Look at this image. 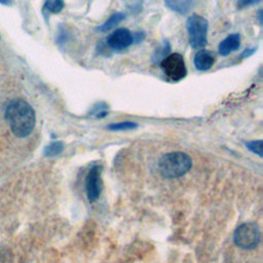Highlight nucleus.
<instances>
[{"label": "nucleus", "instance_id": "12", "mask_svg": "<svg viewBox=\"0 0 263 263\" xmlns=\"http://www.w3.org/2000/svg\"><path fill=\"white\" fill-rule=\"evenodd\" d=\"M170 51H171V45H170V42L167 40H164L163 43L161 44V46L159 48H157L153 55H152V62L154 64H160V62L166 57L170 54Z\"/></svg>", "mask_w": 263, "mask_h": 263}, {"label": "nucleus", "instance_id": "21", "mask_svg": "<svg viewBox=\"0 0 263 263\" xmlns=\"http://www.w3.org/2000/svg\"><path fill=\"white\" fill-rule=\"evenodd\" d=\"M0 3H3V4H8V0H0Z\"/></svg>", "mask_w": 263, "mask_h": 263}, {"label": "nucleus", "instance_id": "16", "mask_svg": "<svg viewBox=\"0 0 263 263\" xmlns=\"http://www.w3.org/2000/svg\"><path fill=\"white\" fill-rule=\"evenodd\" d=\"M247 148L252 151L253 153L259 155L260 157L263 155V142L262 140H256V141H251L246 143Z\"/></svg>", "mask_w": 263, "mask_h": 263}, {"label": "nucleus", "instance_id": "10", "mask_svg": "<svg viewBox=\"0 0 263 263\" xmlns=\"http://www.w3.org/2000/svg\"><path fill=\"white\" fill-rule=\"evenodd\" d=\"M194 0H164L165 5L181 14H185L190 10V8L193 5Z\"/></svg>", "mask_w": 263, "mask_h": 263}, {"label": "nucleus", "instance_id": "2", "mask_svg": "<svg viewBox=\"0 0 263 263\" xmlns=\"http://www.w3.org/2000/svg\"><path fill=\"white\" fill-rule=\"evenodd\" d=\"M192 166L191 157L184 152H170L161 156L158 161L160 174L167 179L184 176Z\"/></svg>", "mask_w": 263, "mask_h": 263}, {"label": "nucleus", "instance_id": "5", "mask_svg": "<svg viewBox=\"0 0 263 263\" xmlns=\"http://www.w3.org/2000/svg\"><path fill=\"white\" fill-rule=\"evenodd\" d=\"M160 66L164 74L174 81L183 79L187 74L185 61L180 53L174 52L166 55L161 62Z\"/></svg>", "mask_w": 263, "mask_h": 263}, {"label": "nucleus", "instance_id": "8", "mask_svg": "<svg viewBox=\"0 0 263 263\" xmlns=\"http://www.w3.org/2000/svg\"><path fill=\"white\" fill-rule=\"evenodd\" d=\"M239 46H240V36L238 33H234L227 36L225 39H223L220 42L218 50L221 55L226 57L231 52L237 50Z\"/></svg>", "mask_w": 263, "mask_h": 263}, {"label": "nucleus", "instance_id": "4", "mask_svg": "<svg viewBox=\"0 0 263 263\" xmlns=\"http://www.w3.org/2000/svg\"><path fill=\"white\" fill-rule=\"evenodd\" d=\"M261 233L260 229L255 223H243L239 225L233 234L234 243L245 250H251L258 246L260 242Z\"/></svg>", "mask_w": 263, "mask_h": 263}, {"label": "nucleus", "instance_id": "11", "mask_svg": "<svg viewBox=\"0 0 263 263\" xmlns=\"http://www.w3.org/2000/svg\"><path fill=\"white\" fill-rule=\"evenodd\" d=\"M124 20V13L122 12H116L114 14H112L103 25H101L100 27H98L99 31L102 32H106L111 30L112 28H114L115 26H117L120 22H122Z\"/></svg>", "mask_w": 263, "mask_h": 263}, {"label": "nucleus", "instance_id": "19", "mask_svg": "<svg viewBox=\"0 0 263 263\" xmlns=\"http://www.w3.org/2000/svg\"><path fill=\"white\" fill-rule=\"evenodd\" d=\"M255 51H256V47L245 49V50L242 51V53L240 54V58H249V57H250V55H252Z\"/></svg>", "mask_w": 263, "mask_h": 263}, {"label": "nucleus", "instance_id": "14", "mask_svg": "<svg viewBox=\"0 0 263 263\" xmlns=\"http://www.w3.org/2000/svg\"><path fill=\"white\" fill-rule=\"evenodd\" d=\"M63 150H64V144L60 141H57V142H53V143L49 144L45 148L44 154L48 157H52V156L59 155Z\"/></svg>", "mask_w": 263, "mask_h": 263}, {"label": "nucleus", "instance_id": "1", "mask_svg": "<svg viewBox=\"0 0 263 263\" xmlns=\"http://www.w3.org/2000/svg\"><path fill=\"white\" fill-rule=\"evenodd\" d=\"M5 119L12 134L18 138L28 137L36 123L34 109L22 99H15L8 103L5 109Z\"/></svg>", "mask_w": 263, "mask_h": 263}, {"label": "nucleus", "instance_id": "3", "mask_svg": "<svg viewBox=\"0 0 263 263\" xmlns=\"http://www.w3.org/2000/svg\"><path fill=\"white\" fill-rule=\"evenodd\" d=\"M189 44L192 48L199 49L208 42V21L198 14L190 15L186 21Z\"/></svg>", "mask_w": 263, "mask_h": 263}, {"label": "nucleus", "instance_id": "20", "mask_svg": "<svg viewBox=\"0 0 263 263\" xmlns=\"http://www.w3.org/2000/svg\"><path fill=\"white\" fill-rule=\"evenodd\" d=\"M258 18H259V23L262 24V10L261 9L258 11Z\"/></svg>", "mask_w": 263, "mask_h": 263}, {"label": "nucleus", "instance_id": "13", "mask_svg": "<svg viewBox=\"0 0 263 263\" xmlns=\"http://www.w3.org/2000/svg\"><path fill=\"white\" fill-rule=\"evenodd\" d=\"M64 6H65L64 0H46L44 3V8L51 13L61 12Z\"/></svg>", "mask_w": 263, "mask_h": 263}, {"label": "nucleus", "instance_id": "7", "mask_svg": "<svg viewBox=\"0 0 263 263\" xmlns=\"http://www.w3.org/2000/svg\"><path fill=\"white\" fill-rule=\"evenodd\" d=\"M133 34L125 28H119L109 35L107 43L109 47L115 50H121L133 43Z\"/></svg>", "mask_w": 263, "mask_h": 263}, {"label": "nucleus", "instance_id": "18", "mask_svg": "<svg viewBox=\"0 0 263 263\" xmlns=\"http://www.w3.org/2000/svg\"><path fill=\"white\" fill-rule=\"evenodd\" d=\"M145 38V34L143 32H136L135 35H133V41L139 43Z\"/></svg>", "mask_w": 263, "mask_h": 263}, {"label": "nucleus", "instance_id": "15", "mask_svg": "<svg viewBox=\"0 0 263 263\" xmlns=\"http://www.w3.org/2000/svg\"><path fill=\"white\" fill-rule=\"evenodd\" d=\"M138 127V124L135 122L130 121H125V122H118V123H111L108 125V129L110 130H127V129H134Z\"/></svg>", "mask_w": 263, "mask_h": 263}, {"label": "nucleus", "instance_id": "17", "mask_svg": "<svg viewBox=\"0 0 263 263\" xmlns=\"http://www.w3.org/2000/svg\"><path fill=\"white\" fill-rule=\"evenodd\" d=\"M259 2H260V0H237V7L241 9V8L248 7L250 5L257 4Z\"/></svg>", "mask_w": 263, "mask_h": 263}, {"label": "nucleus", "instance_id": "6", "mask_svg": "<svg viewBox=\"0 0 263 263\" xmlns=\"http://www.w3.org/2000/svg\"><path fill=\"white\" fill-rule=\"evenodd\" d=\"M85 190L89 201H96L102 191V181H101V167L99 165H93L87 173L85 178Z\"/></svg>", "mask_w": 263, "mask_h": 263}, {"label": "nucleus", "instance_id": "9", "mask_svg": "<svg viewBox=\"0 0 263 263\" xmlns=\"http://www.w3.org/2000/svg\"><path fill=\"white\" fill-rule=\"evenodd\" d=\"M214 63V55L205 49H199L194 55V66L199 71H206L211 69Z\"/></svg>", "mask_w": 263, "mask_h": 263}]
</instances>
